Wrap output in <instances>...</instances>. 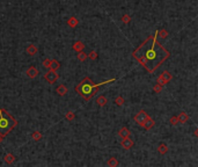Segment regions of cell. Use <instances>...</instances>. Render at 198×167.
<instances>
[{"instance_id":"1","label":"cell","mask_w":198,"mask_h":167,"mask_svg":"<svg viewBox=\"0 0 198 167\" xmlns=\"http://www.w3.org/2000/svg\"><path fill=\"white\" fill-rule=\"evenodd\" d=\"M132 57L141 64L148 73H154L169 57V52L159 41L158 36L150 35L132 52Z\"/></svg>"},{"instance_id":"2","label":"cell","mask_w":198,"mask_h":167,"mask_svg":"<svg viewBox=\"0 0 198 167\" xmlns=\"http://www.w3.org/2000/svg\"><path fill=\"white\" fill-rule=\"evenodd\" d=\"M116 79H109L107 81H103L101 84H95L91 78L86 77V78H83L78 85L75 86V92L85 100V101H91L93 99V96L95 94H97L101 86L103 85H107V84H110V82H114Z\"/></svg>"},{"instance_id":"3","label":"cell","mask_w":198,"mask_h":167,"mask_svg":"<svg viewBox=\"0 0 198 167\" xmlns=\"http://www.w3.org/2000/svg\"><path fill=\"white\" fill-rule=\"evenodd\" d=\"M17 122L8 111L4 108H0V133L3 136H7L15 127Z\"/></svg>"},{"instance_id":"4","label":"cell","mask_w":198,"mask_h":167,"mask_svg":"<svg viewBox=\"0 0 198 167\" xmlns=\"http://www.w3.org/2000/svg\"><path fill=\"white\" fill-rule=\"evenodd\" d=\"M150 116L147 115V113L145 110H140V111H138V113L134 115V122L139 125V127H143L144 128V124H145V122H146V120L148 119Z\"/></svg>"},{"instance_id":"5","label":"cell","mask_w":198,"mask_h":167,"mask_svg":"<svg viewBox=\"0 0 198 167\" xmlns=\"http://www.w3.org/2000/svg\"><path fill=\"white\" fill-rule=\"evenodd\" d=\"M59 75L57 74V71H53V70H49L45 74H44V79L49 82V84H54L56 81L58 80Z\"/></svg>"},{"instance_id":"6","label":"cell","mask_w":198,"mask_h":167,"mask_svg":"<svg viewBox=\"0 0 198 167\" xmlns=\"http://www.w3.org/2000/svg\"><path fill=\"white\" fill-rule=\"evenodd\" d=\"M38 70L35 67V66H29L27 69V71H26V74H27V77L29 78V79H35L37 75H38Z\"/></svg>"},{"instance_id":"7","label":"cell","mask_w":198,"mask_h":167,"mask_svg":"<svg viewBox=\"0 0 198 167\" xmlns=\"http://www.w3.org/2000/svg\"><path fill=\"white\" fill-rule=\"evenodd\" d=\"M121 145H122L123 149H125V150H130V149H132V146L134 145V142L132 141V139H131L130 137H126V138H123V139H122Z\"/></svg>"},{"instance_id":"8","label":"cell","mask_w":198,"mask_h":167,"mask_svg":"<svg viewBox=\"0 0 198 167\" xmlns=\"http://www.w3.org/2000/svg\"><path fill=\"white\" fill-rule=\"evenodd\" d=\"M26 52L29 55V56H35L38 52V48L35 44H29V45L26 48Z\"/></svg>"},{"instance_id":"9","label":"cell","mask_w":198,"mask_h":167,"mask_svg":"<svg viewBox=\"0 0 198 167\" xmlns=\"http://www.w3.org/2000/svg\"><path fill=\"white\" fill-rule=\"evenodd\" d=\"M131 135V131L126 128V127H122L119 130H118V136L123 139V138H126V137H130Z\"/></svg>"},{"instance_id":"10","label":"cell","mask_w":198,"mask_h":167,"mask_svg":"<svg viewBox=\"0 0 198 167\" xmlns=\"http://www.w3.org/2000/svg\"><path fill=\"white\" fill-rule=\"evenodd\" d=\"M67 92H68V90H67V87L65 85H59L57 88H56V93H57L58 95H60V96L66 95Z\"/></svg>"},{"instance_id":"11","label":"cell","mask_w":198,"mask_h":167,"mask_svg":"<svg viewBox=\"0 0 198 167\" xmlns=\"http://www.w3.org/2000/svg\"><path fill=\"white\" fill-rule=\"evenodd\" d=\"M72 48H73V50L74 51H77V52H80V51H83V49L86 48L85 46V44L81 42V41H77L73 45H72Z\"/></svg>"},{"instance_id":"12","label":"cell","mask_w":198,"mask_h":167,"mask_svg":"<svg viewBox=\"0 0 198 167\" xmlns=\"http://www.w3.org/2000/svg\"><path fill=\"white\" fill-rule=\"evenodd\" d=\"M177 117H179V122L182 123V124H184V123H187L189 121V115L187 113H184V111H181Z\"/></svg>"},{"instance_id":"13","label":"cell","mask_w":198,"mask_h":167,"mask_svg":"<svg viewBox=\"0 0 198 167\" xmlns=\"http://www.w3.org/2000/svg\"><path fill=\"white\" fill-rule=\"evenodd\" d=\"M161 77H162V79L164 80V82L166 84H168L169 81H170L172 79H173V75H172V73L170 72H168V71H163L161 74H160Z\"/></svg>"},{"instance_id":"14","label":"cell","mask_w":198,"mask_h":167,"mask_svg":"<svg viewBox=\"0 0 198 167\" xmlns=\"http://www.w3.org/2000/svg\"><path fill=\"white\" fill-rule=\"evenodd\" d=\"M78 24H79V20H78L75 16H71V18L67 20V26L71 27V28H75Z\"/></svg>"},{"instance_id":"15","label":"cell","mask_w":198,"mask_h":167,"mask_svg":"<svg viewBox=\"0 0 198 167\" xmlns=\"http://www.w3.org/2000/svg\"><path fill=\"white\" fill-rule=\"evenodd\" d=\"M15 156L14 154H12V153H7L5 157H4V160H5V162L6 164H8V165H12L14 161H15Z\"/></svg>"},{"instance_id":"16","label":"cell","mask_w":198,"mask_h":167,"mask_svg":"<svg viewBox=\"0 0 198 167\" xmlns=\"http://www.w3.org/2000/svg\"><path fill=\"white\" fill-rule=\"evenodd\" d=\"M155 35L158 37H160L161 40H166L168 37V32H167V29H160V30H156Z\"/></svg>"},{"instance_id":"17","label":"cell","mask_w":198,"mask_h":167,"mask_svg":"<svg viewBox=\"0 0 198 167\" xmlns=\"http://www.w3.org/2000/svg\"><path fill=\"white\" fill-rule=\"evenodd\" d=\"M96 103H97L100 107H104V106L108 103V99H107L104 95H100V96L96 99Z\"/></svg>"},{"instance_id":"18","label":"cell","mask_w":198,"mask_h":167,"mask_svg":"<svg viewBox=\"0 0 198 167\" xmlns=\"http://www.w3.org/2000/svg\"><path fill=\"white\" fill-rule=\"evenodd\" d=\"M155 125V122H154V120L153 119H151V117H148L147 120H146V122H145V124H144V128L146 129V130H151L153 127Z\"/></svg>"},{"instance_id":"19","label":"cell","mask_w":198,"mask_h":167,"mask_svg":"<svg viewBox=\"0 0 198 167\" xmlns=\"http://www.w3.org/2000/svg\"><path fill=\"white\" fill-rule=\"evenodd\" d=\"M158 152L160 154H166L168 152V146L164 144V143H160L159 146H158Z\"/></svg>"},{"instance_id":"20","label":"cell","mask_w":198,"mask_h":167,"mask_svg":"<svg viewBox=\"0 0 198 167\" xmlns=\"http://www.w3.org/2000/svg\"><path fill=\"white\" fill-rule=\"evenodd\" d=\"M60 67V63L57 61V59H52L51 61V66H50V70H53V71H58Z\"/></svg>"},{"instance_id":"21","label":"cell","mask_w":198,"mask_h":167,"mask_svg":"<svg viewBox=\"0 0 198 167\" xmlns=\"http://www.w3.org/2000/svg\"><path fill=\"white\" fill-rule=\"evenodd\" d=\"M77 58H78V61H80V62H85V61L88 58V55H87L86 52H83V51H80V52H78V55H77Z\"/></svg>"},{"instance_id":"22","label":"cell","mask_w":198,"mask_h":167,"mask_svg":"<svg viewBox=\"0 0 198 167\" xmlns=\"http://www.w3.org/2000/svg\"><path fill=\"white\" fill-rule=\"evenodd\" d=\"M108 166H110V167H116V166H118L119 165V162H118V160L115 158V157H111L109 160H108Z\"/></svg>"},{"instance_id":"23","label":"cell","mask_w":198,"mask_h":167,"mask_svg":"<svg viewBox=\"0 0 198 167\" xmlns=\"http://www.w3.org/2000/svg\"><path fill=\"white\" fill-rule=\"evenodd\" d=\"M32 139H33V141H35V142L41 141V139H42V133L40 131H34L32 133Z\"/></svg>"},{"instance_id":"24","label":"cell","mask_w":198,"mask_h":167,"mask_svg":"<svg viewBox=\"0 0 198 167\" xmlns=\"http://www.w3.org/2000/svg\"><path fill=\"white\" fill-rule=\"evenodd\" d=\"M65 119H66L68 122H72V121H74V119H75V114L73 113L72 110H68L67 113L65 114Z\"/></svg>"},{"instance_id":"25","label":"cell","mask_w":198,"mask_h":167,"mask_svg":"<svg viewBox=\"0 0 198 167\" xmlns=\"http://www.w3.org/2000/svg\"><path fill=\"white\" fill-rule=\"evenodd\" d=\"M132 20V18L129 15V14H124L122 18H121V21L123 22V23H125V24H128V23H130V21Z\"/></svg>"},{"instance_id":"26","label":"cell","mask_w":198,"mask_h":167,"mask_svg":"<svg viewBox=\"0 0 198 167\" xmlns=\"http://www.w3.org/2000/svg\"><path fill=\"white\" fill-rule=\"evenodd\" d=\"M115 103H116L118 107H122V106L124 104V99H123V96H121V95L116 96V99H115Z\"/></svg>"},{"instance_id":"27","label":"cell","mask_w":198,"mask_h":167,"mask_svg":"<svg viewBox=\"0 0 198 167\" xmlns=\"http://www.w3.org/2000/svg\"><path fill=\"white\" fill-rule=\"evenodd\" d=\"M153 91H154L156 94H160V93H161V91H162V85H160V84H158V82H156V85H154V86H153Z\"/></svg>"},{"instance_id":"28","label":"cell","mask_w":198,"mask_h":167,"mask_svg":"<svg viewBox=\"0 0 198 167\" xmlns=\"http://www.w3.org/2000/svg\"><path fill=\"white\" fill-rule=\"evenodd\" d=\"M88 58H91L92 61H95V59L97 58V52H96V51H94V50H93V51H91V52L88 53Z\"/></svg>"},{"instance_id":"29","label":"cell","mask_w":198,"mask_h":167,"mask_svg":"<svg viewBox=\"0 0 198 167\" xmlns=\"http://www.w3.org/2000/svg\"><path fill=\"white\" fill-rule=\"evenodd\" d=\"M169 123H170L172 125H176L179 123V117L177 116H172L170 119H169Z\"/></svg>"},{"instance_id":"30","label":"cell","mask_w":198,"mask_h":167,"mask_svg":"<svg viewBox=\"0 0 198 167\" xmlns=\"http://www.w3.org/2000/svg\"><path fill=\"white\" fill-rule=\"evenodd\" d=\"M51 61H52V59H49V58L44 59V61H43V66H44L45 69H49V70H50V66H51Z\"/></svg>"},{"instance_id":"31","label":"cell","mask_w":198,"mask_h":167,"mask_svg":"<svg viewBox=\"0 0 198 167\" xmlns=\"http://www.w3.org/2000/svg\"><path fill=\"white\" fill-rule=\"evenodd\" d=\"M156 82H158V84H160V85H162V86H163V85H166V82H164V80L162 79V77H161V75H159V77H158Z\"/></svg>"},{"instance_id":"32","label":"cell","mask_w":198,"mask_h":167,"mask_svg":"<svg viewBox=\"0 0 198 167\" xmlns=\"http://www.w3.org/2000/svg\"><path fill=\"white\" fill-rule=\"evenodd\" d=\"M4 137H5V136H3L1 133H0V143H1V142H3V139H4Z\"/></svg>"},{"instance_id":"33","label":"cell","mask_w":198,"mask_h":167,"mask_svg":"<svg viewBox=\"0 0 198 167\" xmlns=\"http://www.w3.org/2000/svg\"><path fill=\"white\" fill-rule=\"evenodd\" d=\"M195 136H196V137H198V128L195 130Z\"/></svg>"}]
</instances>
